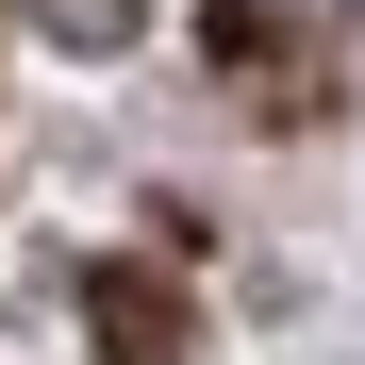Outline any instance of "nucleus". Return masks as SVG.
<instances>
[{
  "label": "nucleus",
  "mask_w": 365,
  "mask_h": 365,
  "mask_svg": "<svg viewBox=\"0 0 365 365\" xmlns=\"http://www.w3.org/2000/svg\"><path fill=\"white\" fill-rule=\"evenodd\" d=\"M316 17H332V0H316Z\"/></svg>",
  "instance_id": "2"
},
{
  "label": "nucleus",
  "mask_w": 365,
  "mask_h": 365,
  "mask_svg": "<svg viewBox=\"0 0 365 365\" xmlns=\"http://www.w3.org/2000/svg\"><path fill=\"white\" fill-rule=\"evenodd\" d=\"M100 332L133 349V365H166V299H150V282H100Z\"/></svg>",
  "instance_id": "1"
}]
</instances>
